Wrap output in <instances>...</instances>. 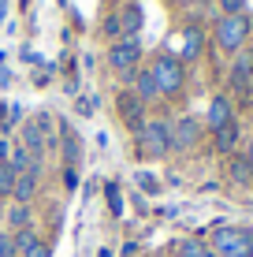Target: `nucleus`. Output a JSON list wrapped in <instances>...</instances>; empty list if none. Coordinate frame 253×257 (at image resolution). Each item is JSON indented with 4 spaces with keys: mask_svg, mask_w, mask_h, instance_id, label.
<instances>
[{
    "mask_svg": "<svg viewBox=\"0 0 253 257\" xmlns=\"http://www.w3.org/2000/svg\"><path fill=\"white\" fill-rule=\"evenodd\" d=\"M8 168H12L15 175H23V172H34V157L26 153V149H12V157H8Z\"/></svg>",
    "mask_w": 253,
    "mask_h": 257,
    "instance_id": "17",
    "label": "nucleus"
},
{
    "mask_svg": "<svg viewBox=\"0 0 253 257\" xmlns=\"http://www.w3.org/2000/svg\"><path fill=\"white\" fill-rule=\"evenodd\" d=\"M223 15H246V0H220Z\"/></svg>",
    "mask_w": 253,
    "mask_h": 257,
    "instance_id": "23",
    "label": "nucleus"
},
{
    "mask_svg": "<svg viewBox=\"0 0 253 257\" xmlns=\"http://www.w3.org/2000/svg\"><path fill=\"white\" fill-rule=\"evenodd\" d=\"M249 90H253V82H249Z\"/></svg>",
    "mask_w": 253,
    "mask_h": 257,
    "instance_id": "31",
    "label": "nucleus"
},
{
    "mask_svg": "<svg viewBox=\"0 0 253 257\" xmlns=\"http://www.w3.org/2000/svg\"><path fill=\"white\" fill-rule=\"evenodd\" d=\"M8 224H12V227H19V231H23V227L30 224V209H26V205H15L12 212H8Z\"/></svg>",
    "mask_w": 253,
    "mask_h": 257,
    "instance_id": "19",
    "label": "nucleus"
},
{
    "mask_svg": "<svg viewBox=\"0 0 253 257\" xmlns=\"http://www.w3.org/2000/svg\"><path fill=\"white\" fill-rule=\"evenodd\" d=\"M34 194H38V168H34V172L15 175V187H12L15 205H30V201H34Z\"/></svg>",
    "mask_w": 253,
    "mask_h": 257,
    "instance_id": "9",
    "label": "nucleus"
},
{
    "mask_svg": "<svg viewBox=\"0 0 253 257\" xmlns=\"http://www.w3.org/2000/svg\"><path fill=\"white\" fill-rule=\"evenodd\" d=\"M64 153H67V161H71V164L78 161V138H75L67 127H64Z\"/></svg>",
    "mask_w": 253,
    "mask_h": 257,
    "instance_id": "21",
    "label": "nucleus"
},
{
    "mask_svg": "<svg viewBox=\"0 0 253 257\" xmlns=\"http://www.w3.org/2000/svg\"><path fill=\"white\" fill-rule=\"evenodd\" d=\"M231 179L234 183H249L253 179V164L246 157H231Z\"/></svg>",
    "mask_w": 253,
    "mask_h": 257,
    "instance_id": "18",
    "label": "nucleus"
},
{
    "mask_svg": "<svg viewBox=\"0 0 253 257\" xmlns=\"http://www.w3.org/2000/svg\"><path fill=\"white\" fill-rule=\"evenodd\" d=\"M201 45H205L201 30H197V26H186L182 38H179V60H182V64H186V60H197V56H201Z\"/></svg>",
    "mask_w": 253,
    "mask_h": 257,
    "instance_id": "11",
    "label": "nucleus"
},
{
    "mask_svg": "<svg viewBox=\"0 0 253 257\" xmlns=\"http://www.w3.org/2000/svg\"><path fill=\"white\" fill-rule=\"evenodd\" d=\"M246 161L253 164V138H249V149H246Z\"/></svg>",
    "mask_w": 253,
    "mask_h": 257,
    "instance_id": "28",
    "label": "nucleus"
},
{
    "mask_svg": "<svg viewBox=\"0 0 253 257\" xmlns=\"http://www.w3.org/2000/svg\"><path fill=\"white\" fill-rule=\"evenodd\" d=\"M138 60H142V49H138V41H134V38H119L116 45L108 49V64L116 67V71H123L127 82H134V67H138Z\"/></svg>",
    "mask_w": 253,
    "mask_h": 257,
    "instance_id": "5",
    "label": "nucleus"
},
{
    "mask_svg": "<svg viewBox=\"0 0 253 257\" xmlns=\"http://www.w3.org/2000/svg\"><path fill=\"white\" fill-rule=\"evenodd\" d=\"M201 257H216V253H212V250H205V253H201Z\"/></svg>",
    "mask_w": 253,
    "mask_h": 257,
    "instance_id": "29",
    "label": "nucleus"
},
{
    "mask_svg": "<svg viewBox=\"0 0 253 257\" xmlns=\"http://www.w3.org/2000/svg\"><path fill=\"white\" fill-rule=\"evenodd\" d=\"M0 15H4V0H0Z\"/></svg>",
    "mask_w": 253,
    "mask_h": 257,
    "instance_id": "30",
    "label": "nucleus"
},
{
    "mask_svg": "<svg viewBox=\"0 0 253 257\" xmlns=\"http://www.w3.org/2000/svg\"><path fill=\"white\" fill-rule=\"evenodd\" d=\"M116 108H119V116H123V123H127L130 131H134V135H138V131L145 127V104L138 101L134 93H119Z\"/></svg>",
    "mask_w": 253,
    "mask_h": 257,
    "instance_id": "6",
    "label": "nucleus"
},
{
    "mask_svg": "<svg viewBox=\"0 0 253 257\" xmlns=\"http://www.w3.org/2000/svg\"><path fill=\"white\" fill-rule=\"evenodd\" d=\"M23 149H26L30 157H41V153H45V138H41V127H38V123H26V127H23Z\"/></svg>",
    "mask_w": 253,
    "mask_h": 257,
    "instance_id": "15",
    "label": "nucleus"
},
{
    "mask_svg": "<svg viewBox=\"0 0 253 257\" xmlns=\"http://www.w3.org/2000/svg\"><path fill=\"white\" fill-rule=\"evenodd\" d=\"M0 257H19V246H15V235H0Z\"/></svg>",
    "mask_w": 253,
    "mask_h": 257,
    "instance_id": "22",
    "label": "nucleus"
},
{
    "mask_svg": "<svg viewBox=\"0 0 253 257\" xmlns=\"http://www.w3.org/2000/svg\"><path fill=\"white\" fill-rule=\"evenodd\" d=\"M12 187H15V172H12L8 164H0V198H8Z\"/></svg>",
    "mask_w": 253,
    "mask_h": 257,
    "instance_id": "20",
    "label": "nucleus"
},
{
    "mask_svg": "<svg viewBox=\"0 0 253 257\" xmlns=\"http://www.w3.org/2000/svg\"><path fill=\"white\" fill-rule=\"evenodd\" d=\"M212 138H216V149H220V153H234V146H238V138H242V127L238 123H223L220 131H212Z\"/></svg>",
    "mask_w": 253,
    "mask_h": 257,
    "instance_id": "14",
    "label": "nucleus"
},
{
    "mask_svg": "<svg viewBox=\"0 0 253 257\" xmlns=\"http://www.w3.org/2000/svg\"><path fill=\"white\" fill-rule=\"evenodd\" d=\"M15 246H19V257H49V246L41 242V238L34 235L30 227L15 231Z\"/></svg>",
    "mask_w": 253,
    "mask_h": 257,
    "instance_id": "12",
    "label": "nucleus"
},
{
    "mask_svg": "<svg viewBox=\"0 0 253 257\" xmlns=\"http://www.w3.org/2000/svg\"><path fill=\"white\" fill-rule=\"evenodd\" d=\"M138 146H142V157H164L171 149V127L160 119H145V127L138 131Z\"/></svg>",
    "mask_w": 253,
    "mask_h": 257,
    "instance_id": "4",
    "label": "nucleus"
},
{
    "mask_svg": "<svg viewBox=\"0 0 253 257\" xmlns=\"http://www.w3.org/2000/svg\"><path fill=\"white\" fill-rule=\"evenodd\" d=\"M134 97L142 104H149L153 97H160V90H156V78H153V71L145 67V71H134Z\"/></svg>",
    "mask_w": 253,
    "mask_h": 257,
    "instance_id": "13",
    "label": "nucleus"
},
{
    "mask_svg": "<svg viewBox=\"0 0 253 257\" xmlns=\"http://www.w3.org/2000/svg\"><path fill=\"white\" fill-rule=\"evenodd\" d=\"M8 157H12V146H8V138H0V164H8Z\"/></svg>",
    "mask_w": 253,
    "mask_h": 257,
    "instance_id": "25",
    "label": "nucleus"
},
{
    "mask_svg": "<svg viewBox=\"0 0 253 257\" xmlns=\"http://www.w3.org/2000/svg\"><path fill=\"white\" fill-rule=\"evenodd\" d=\"M119 30H123L127 38H134V34L142 30V8H138V4L123 8V15H119Z\"/></svg>",
    "mask_w": 253,
    "mask_h": 257,
    "instance_id": "16",
    "label": "nucleus"
},
{
    "mask_svg": "<svg viewBox=\"0 0 253 257\" xmlns=\"http://www.w3.org/2000/svg\"><path fill=\"white\" fill-rule=\"evenodd\" d=\"M197 138H201V123L190 116H182L171 127V149H190V146H197Z\"/></svg>",
    "mask_w": 253,
    "mask_h": 257,
    "instance_id": "8",
    "label": "nucleus"
},
{
    "mask_svg": "<svg viewBox=\"0 0 253 257\" xmlns=\"http://www.w3.org/2000/svg\"><path fill=\"white\" fill-rule=\"evenodd\" d=\"M253 82V49H238L231 64V86L234 90H249Z\"/></svg>",
    "mask_w": 253,
    "mask_h": 257,
    "instance_id": "7",
    "label": "nucleus"
},
{
    "mask_svg": "<svg viewBox=\"0 0 253 257\" xmlns=\"http://www.w3.org/2000/svg\"><path fill=\"white\" fill-rule=\"evenodd\" d=\"M212 253L216 257H253V231L249 227L223 224L212 231Z\"/></svg>",
    "mask_w": 253,
    "mask_h": 257,
    "instance_id": "1",
    "label": "nucleus"
},
{
    "mask_svg": "<svg viewBox=\"0 0 253 257\" xmlns=\"http://www.w3.org/2000/svg\"><path fill=\"white\" fill-rule=\"evenodd\" d=\"M208 127H212V131H220L223 127V123H231L234 119V108H231V101H227V97H223V93H216L212 97V101H208Z\"/></svg>",
    "mask_w": 253,
    "mask_h": 257,
    "instance_id": "10",
    "label": "nucleus"
},
{
    "mask_svg": "<svg viewBox=\"0 0 253 257\" xmlns=\"http://www.w3.org/2000/svg\"><path fill=\"white\" fill-rule=\"evenodd\" d=\"M108 198H112V212H123V205H119V194H116V187H108Z\"/></svg>",
    "mask_w": 253,
    "mask_h": 257,
    "instance_id": "26",
    "label": "nucleus"
},
{
    "mask_svg": "<svg viewBox=\"0 0 253 257\" xmlns=\"http://www.w3.org/2000/svg\"><path fill=\"white\" fill-rule=\"evenodd\" d=\"M246 38H249V15H223L216 26V45L223 52L246 49Z\"/></svg>",
    "mask_w": 253,
    "mask_h": 257,
    "instance_id": "3",
    "label": "nucleus"
},
{
    "mask_svg": "<svg viewBox=\"0 0 253 257\" xmlns=\"http://www.w3.org/2000/svg\"><path fill=\"white\" fill-rule=\"evenodd\" d=\"M104 30H108V34H119V15H112V19L104 23Z\"/></svg>",
    "mask_w": 253,
    "mask_h": 257,
    "instance_id": "27",
    "label": "nucleus"
},
{
    "mask_svg": "<svg viewBox=\"0 0 253 257\" xmlns=\"http://www.w3.org/2000/svg\"><path fill=\"white\" fill-rule=\"evenodd\" d=\"M201 253H205L201 242H194V238H186V242H182V257H201Z\"/></svg>",
    "mask_w": 253,
    "mask_h": 257,
    "instance_id": "24",
    "label": "nucleus"
},
{
    "mask_svg": "<svg viewBox=\"0 0 253 257\" xmlns=\"http://www.w3.org/2000/svg\"><path fill=\"white\" fill-rule=\"evenodd\" d=\"M149 71H153V78H156V90H160L164 97L182 93V86H186V67H182L179 56H156Z\"/></svg>",
    "mask_w": 253,
    "mask_h": 257,
    "instance_id": "2",
    "label": "nucleus"
}]
</instances>
